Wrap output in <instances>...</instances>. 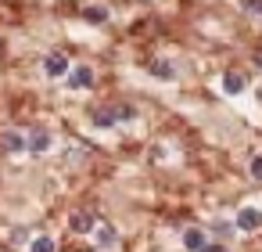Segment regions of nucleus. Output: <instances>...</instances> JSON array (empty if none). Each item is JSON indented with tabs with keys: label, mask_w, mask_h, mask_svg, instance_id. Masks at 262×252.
<instances>
[{
	"label": "nucleus",
	"mask_w": 262,
	"mask_h": 252,
	"mask_svg": "<svg viewBox=\"0 0 262 252\" xmlns=\"http://www.w3.org/2000/svg\"><path fill=\"white\" fill-rule=\"evenodd\" d=\"M233 227H237V230H248V234H251V230H258V227H262V212L248 205V209H241V212H237V223H233Z\"/></svg>",
	"instance_id": "obj_1"
},
{
	"label": "nucleus",
	"mask_w": 262,
	"mask_h": 252,
	"mask_svg": "<svg viewBox=\"0 0 262 252\" xmlns=\"http://www.w3.org/2000/svg\"><path fill=\"white\" fill-rule=\"evenodd\" d=\"M69 87H76V90L94 87V69H90V65H76V69L69 72Z\"/></svg>",
	"instance_id": "obj_2"
},
{
	"label": "nucleus",
	"mask_w": 262,
	"mask_h": 252,
	"mask_svg": "<svg viewBox=\"0 0 262 252\" xmlns=\"http://www.w3.org/2000/svg\"><path fill=\"white\" fill-rule=\"evenodd\" d=\"M43 69H47V76H65L69 72V58L65 54H47Z\"/></svg>",
	"instance_id": "obj_3"
},
{
	"label": "nucleus",
	"mask_w": 262,
	"mask_h": 252,
	"mask_svg": "<svg viewBox=\"0 0 262 252\" xmlns=\"http://www.w3.org/2000/svg\"><path fill=\"white\" fill-rule=\"evenodd\" d=\"M244 87H248V83H244L241 72H226V76H223V90H226V94H244Z\"/></svg>",
	"instance_id": "obj_4"
},
{
	"label": "nucleus",
	"mask_w": 262,
	"mask_h": 252,
	"mask_svg": "<svg viewBox=\"0 0 262 252\" xmlns=\"http://www.w3.org/2000/svg\"><path fill=\"white\" fill-rule=\"evenodd\" d=\"M183 245H187L190 252H201V248L208 245V241H205V230H198V227H190V230L183 234Z\"/></svg>",
	"instance_id": "obj_5"
},
{
	"label": "nucleus",
	"mask_w": 262,
	"mask_h": 252,
	"mask_svg": "<svg viewBox=\"0 0 262 252\" xmlns=\"http://www.w3.org/2000/svg\"><path fill=\"white\" fill-rule=\"evenodd\" d=\"M69 227H72L76 234H86V230H94V216H90V212H76V216L69 220Z\"/></svg>",
	"instance_id": "obj_6"
},
{
	"label": "nucleus",
	"mask_w": 262,
	"mask_h": 252,
	"mask_svg": "<svg viewBox=\"0 0 262 252\" xmlns=\"http://www.w3.org/2000/svg\"><path fill=\"white\" fill-rule=\"evenodd\" d=\"M4 148H8V151H26L29 141H26L22 133H4Z\"/></svg>",
	"instance_id": "obj_7"
},
{
	"label": "nucleus",
	"mask_w": 262,
	"mask_h": 252,
	"mask_svg": "<svg viewBox=\"0 0 262 252\" xmlns=\"http://www.w3.org/2000/svg\"><path fill=\"white\" fill-rule=\"evenodd\" d=\"M83 18H86V22H94V26H101V22H108V8H86V11H83Z\"/></svg>",
	"instance_id": "obj_8"
},
{
	"label": "nucleus",
	"mask_w": 262,
	"mask_h": 252,
	"mask_svg": "<svg viewBox=\"0 0 262 252\" xmlns=\"http://www.w3.org/2000/svg\"><path fill=\"white\" fill-rule=\"evenodd\" d=\"M29 148H33V151H47V148H51V137H47L43 130H36V133L29 137Z\"/></svg>",
	"instance_id": "obj_9"
},
{
	"label": "nucleus",
	"mask_w": 262,
	"mask_h": 252,
	"mask_svg": "<svg viewBox=\"0 0 262 252\" xmlns=\"http://www.w3.org/2000/svg\"><path fill=\"white\" fill-rule=\"evenodd\" d=\"M94 123H97V126H112V123H119V115H115V108H101V112L94 115Z\"/></svg>",
	"instance_id": "obj_10"
},
{
	"label": "nucleus",
	"mask_w": 262,
	"mask_h": 252,
	"mask_svg": "<svg viewBox=\"0 0 262 252\" xmlns=\"http://www.w3.org/2000/svg\"><path fill=\"white\" fill-rule=\"evenodd\" d=\"M29 252H54V241H51V238H36Z\"/></svg>",
	"instance_id": "obj_11"
},
{
	"label": "nucleus",
	"mask_w": 262,
	"mask_h": 252,
	"mask_svg": "<svg viewBox=\"0 0 262 252\" xmlns=\"http://www.w3.org/2000/svg\"><path fill=\"white\" fill-rule=\"evenodd\" d=\"M151 72H155V76H165V80H169V76H172V65H169V62H155V65H151Z\"/></svg>",
	"instance_id": "obj_12"
},
{
	"label": "nucleus",
	"mask_w": 262,
	"mask_h": 252,
	"mask_svg": "<svg viewBox=\"0 0 262 252\" xmlns=\"http://www.w3.org/2000/svg\"><path fill=\"white\" fill-rule=\"evenodd\" d=\"M97 241H101V245H112V241H115V227H101V230H97Z\"/></svg>",
	"instance_id": "obj_13"
},
{
	"label": "nucleus",
	"mask_w": 262,
	"mask_h": 252,
	"mask_svg": "<svg viewBox=\"0 0 262 252\" xmlns=\"http://www.w3.org/2000/svg\"><path fill=\"white\" fill-rule=\"evenodd\" d=\"M251 180H258V184H262V155H255V159H251Z\"/></svg>",
	"instance_id": "obj_14"
},
{
	"label": "nucleus",
	"mask_w": 262,
	"mask_h": 252,
	"mask_svg": "<svg viewBox=\"0 0 262 252\" xmlns=\"http://www.w3.org/2000/svg\"><path fill=\"white\" fill-rule=\"evenodd\" d=\"M115 115H119V119H133V108H129V105H122V108H115Z\"/></svg>",
	"instance_id": "obj_15"
},
{
	"label": "nucleus",
	"mask_w": 262,
	"mask_h": 252,
	"mask_svg": "<svg viewBox=\"0 0 262 252\" xmlns=\"http://www.w3.org/2000/svg\"><path fill=\"white\" fill-rule=\"evenodd\" d=\"M201 252H226V248H223V245H205Z\"/></svg>",
	"instance_id": "obj_16"
},
{
	"label": "nucleus",
	"mask_w": 262,
	"mask_h": 252,
	"mask_svg": "<svg viewBox=\"0 0 262 252\" xmlns=\"http://www.w3.org/2000/svg\"><path fill=\"white\" fill-rule=\"evenodd\" d=\"M258 69H262V58H258Z\"/></svg>",
	"instance_id": "obj_17"
}]
</instances>
